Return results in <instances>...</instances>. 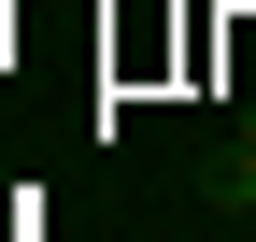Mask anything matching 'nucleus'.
I'll return each mask as SVG.
<instances>
[{
    "instance_id": "1",
    "label": "nucleus",
    "mask_w": 256,
    "mask_h": 242,
    "mask_svg": "<svg viewBox=\"0 0 256 242\" xmlns=\"http://www.w3.org/2000/svg\"><path fill=\"white\" fill-rule=\"evenodd\" d=\"M200 200H214V214H256V128H242V142H214V157H200Z\"/></svg>"
}]
</instances>
